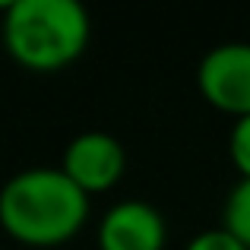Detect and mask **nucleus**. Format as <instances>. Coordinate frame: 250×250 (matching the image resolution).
I'll return each mask as SVG.
<instances>
[{"label":"nucleus","instance_id":"1","mask_svg":"<svg viewBox=\"0 0 250 250\" xmlns=\"http://www.w3.org/2000/svg\"><path fill=\"white\" fill-rule=\"evenodd\" d=\"M89 196L61 168H29L0 190V225L29 247H54L85 225Z\"/></svg>","mask_w":250,"mask_h":250},{"label":"nucleus","instance_id":"2","mask_svg":"<svg viewBox=\"0 0 250 250\" xmlns=\"http://www.w3.org/2000/svg\"><path fill=\"white\" fill-rule=\"evenodd\" d=\"M89 13L76 0H16L3 16V44L29 70H61L89 44Z\"/></svg>","mask_w":250,"mask_h":250},{"label":"nucleus","instance_id":"3","mask_svg":"<svg viewBox=\"0 0 250 250\" xmlns=\"http://www.w3.org/2000/svg\"><path fill=\"white\" fill-rule=\"evenodd\" d=\"M196 85L212 108L234 117L250 114V42H228L200 61Z\"/></svg>","mask_w":250,"mask_h":250},{"label":"nucleus","instance_id":"4","mask_svg":"<svg viewBox=\"0 0 250 250\" xmlns=\"http://www.w3.org/2000/svg\"><path fill=\"white\" fill-rule=\"evenodd\" d=\"M124 168H127V152H124V146L111 133H102V130L80 133L67 146L63 165H61V171L85 196L111 190L124 177Z\"/></svg>","mask_w":250,"mask_h":250},{"label":"nucleus","instance_id":"5","mask_svg":"<svg viewBox=\"0 0 250 250\" xmlns=\"http://www.w3.org/2000/svg\"><path fill=\"white\" fill-rule=\"evenodd\" d=\"M102 250H162L165 247V219L155 206L143 200H124L108 209L98 228Z\"/></svg>","mask_w":250,"mask_h":250},{"label":"nucleus","instance_id":"6","mask_svg":"<svg viewBox=\"0 0 250 250\" xmlns=\"http://www.w3.org/2000/svg\"><path fill=\"white\" fill-rule=\"evenodd\" d=\"M222 228L250 250V177H241L231 187L222 212Z\"/></svg>","mask_w":250,"mask_h":250},{"label":"nucleus","instance_id":"7","mask_svg":"<svg viewBox=\"0 0 250 250\" xmlns=\"http://www.w3.org/2000/svg\"><path fill=\"white\" fill-rule=\"evenodd\" d=\"M228 152H231V162L241 171V177H250V114L234 121L231 140H228Z\"/></svg>","mask_w":250,"mask_h":250},{"label":"nucleus","instance_id":"8","mask_svg":"<svg viewBox=\"0 0 250 250\" xmlns=\"http://www.w3.org/2000/svg\"><path fill=\"white\" fill-rule=\"evenodd\" d=\"M187 250H247L238 238L225 231V228H212V231H203L196 234L193 241L187 244Z\"/></svg>","mask_w":250,"mask_h":250}]
</instances>
